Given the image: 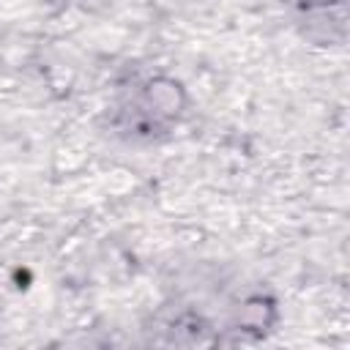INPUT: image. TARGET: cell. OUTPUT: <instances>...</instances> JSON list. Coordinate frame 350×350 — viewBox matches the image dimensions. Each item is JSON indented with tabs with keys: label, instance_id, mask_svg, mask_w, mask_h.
<instances>
[{
	"label": "cell",
	"instance_id": "3957f363",
	"mask_svg": "<svg viewBox=\"0 0 350 350\" xmlns=\"http://www.w3.org/2000/svg\"><path fill=\"white\" fill-rule=\"evenodd\" d=\"M57 350H118L112 345V339L101 336V334H79V336H71L68 342H63V347Z\"/></svg>",
	"mask_w": 350,
	"mask_h": 350
},
{
	"label": "cell",
	"instance_id": "7a4b0ae2",
	"mask_svg": "<svg viewBox=\"0 0 350 350\" xmlns=\"http://www.w3.org/2000/svg\"><path fill=\"white\" fill-rule=\"evenodd\" d=\"M115 129L126 139H156L178 123L183 109L180 85L172 79H142L118 101Z\"/></svg>",
	"mask_w": 350,
	"mask_h": 350
},
{
	"label": "cell",
	"instance_id": "6da1fadb",
	"mask_svg": "<svg viewBox=\"0 0 350 350\" xmlns=\"http://www.w3.org/2000/svg\"><path fill=\"white\" fill-rule=\"evenodd\" d=\"M271 301L262 293H238L216 298L213 293H183L164 304L145 328L148 350H219L224 334L260 331Z\"/></svg>",
	"mask_w": 350,
	"mask_h": 350
}]
</instances>
